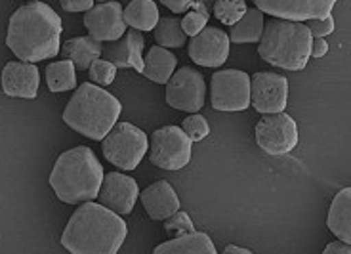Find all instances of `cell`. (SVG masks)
<instances>
[{
  "label": "cell",
  "instance_id": "9",
  "mask_svg": "<svg viewBox=\"0 0 351 254\" xmlns=\"http://www.w3.org/2000/svg\"><path fill=\"white\" fill-rule=\"evenodd\" d=\"M298 124L285 111L265 113L256 124V141L269 155H287L298 146Z\"/></svg>",
  "mask_w": 351,
  "mask_h": 254
},
{
  "label": "cell",
  "instance_id": "15",
  "mask_svg": "<svg viewBox=\"0 0 351 254\" xmlns=\"http://www.w3.org/2000/svg\"><path fill=\"white\" fill-rule=\"evenodd\" d=\"M97 197H99V203L104 207L124 216V214H130L134 211V205L140 197V187L130 176L111 172V174L104 176V182H101Z\"/></svg>",
  "mask_w": 351,
  "mask_h": 254
},
{
  "label": "cell",
  "instance_id": "2",
  "mask_svg": "<svg viewBox=\"0 0 351 254\" xmlns=\"http://www.w3.org/2000/svg\"><path fill=\"white\" fill-rule=\"evenodd\" d=\"M126 222L101 203L86 201L63 229L62 245L73 254H114L123 246Z\"/></svg>",
  "mask_w": 351,
  "mask_h": 254
},
{
  "label": "cell",
  "instance_id": "8",
  "mask_svg": "<svg viewBox=\"0 0 351 254\" xmlns=\"http://www.w3.org/2000/svg\"><path fill=\"white\" fill-rule=\"evenodd\" d=\"M210 104L216 111H245L250 106V77L245 71H216L210 80Z\"/></svg>",
  "mask_w": 351,
  "mask_h": 254
},
{
  "label": "cell",
  "instance_id": "36",
  "mask_svg": "<svg viewBox=\"0 0 351 254\" xmlns=\"http://www.w3.org/2000/svg\"><path fill=\"white\" fill-rule=\"evenodd\" d=\"M326 54H328V43L323 41L321 36H315V41L311 44V56L313 58H323Z\"/></svg>",
  "mask_w": 351,
  "mask_h": 254
},
{
  "label": "cell",
  "instance_id": "29",
  "mask_svg": "<svg viewBox=\"0 0 351 254\" xmlns=\"http://www.w3.org/2000/svg\"><path fill=\"white\" fill-rule=\"evenodd\" d=\"M117 65L111 63L109 60H101V58H97L96 62L92 63L90 67H88V75H90V80L92 82H96L99 86H109L111 82L117 77Z\"/></svg>",
  "mask_w": 351,
  "mask_h": 254
},
{
  "label": "cell",
  "instance_id": "4",
  "mask_svg": "<svg viewBox=\"0 0 351 254\" xmlns=\"http://www.w3.org/2000/svg\"><path fill=\"white\" fill-rule=\"evenodd\" d=\"M123 106L99 84L84 82L77 88L63 111L65 124L90 140H104L117 124Z\"/></svg>",
  "mask_w": 351,
  "mask_h": 254
},
{
  "label": "cell",
  "instance_id": "10",
  "mask_svg": "<svg viewBox=\"0 0 351 254\" xmlns=\"http://www.w3.org/2000/svg\"><path fill=\"white\" fill-rule=\"evenodd\" d=\"M206 102V82L193 67H182L167 82V104L178 111L197 113Z\"/></svg>",
  "mask_w": 351,
  "mask_h": 254
},
{
  "label": "cell",
  "instance_id": "32",
  "mask_svg": "<svg viewBox=\"0 0 351 254\" xmlns=\"http://www.w3.org/2000/svg\"><path fill=\"white\" fill-rule=\"evenodd\" d=\"M309 31L313 36H321L325 38L330 33H334V18L332 14H328L325 18H317V19H309Z\"/></svg>",
  "mask_w": 351,
  "mask_h": 254
},
{
  "label": "cell",
  "instance_id": "26",
  "mask_svg": "<svg viewBox=\"0 0 351 254\" xmlns=\"http://www.w3.org/2000/svg\"><path fill=\"white\" fill-rule=\"evenodd\" d=\"M153 33H155L157 44L165 46V48H182L187 43V33L182 27V21L172 16L158 19Z\"/></svg>",
  "mask_w": 351,
  "mask_h": 254
},
{
  "label": "cell",
  "instance_id": "1",
  "mask_svg": "<svg viewBox=\"0 0 351 254\" xmlns=\"http://www.w3.org/2000/svg\"><path fill=\"white\" fill-rule=\"evenodd\" d=\"M62 31V18L48 4L35 0L10 18L6 44L21 62H43L60 54Z\"/></svg>",
  "mask_w": 351,
  "mask_h": 254
},
{
  "label": "cell",
  "instance_id": "7",
  "mask_svg": "<svg viewBox=\"0 0 351 254\" xmlns=\"http://www.w3.org/2000/svg\"><path fill=\"white\" fill-rule=\"evenodd\" d=\"M193 140L178 126H162L151 134L149 161L165 170H180L191 161Z\"/></svg>",
  "mask_w": 351,
  "mask_h": 254
},
{
  "label": "cell",
  "instance_id": "11",
  "mask_svg": "<svg viewBox=\"0 0 351 254\" xmlns=\"http://www.w3.org/2000/svg\"><path fill=\"white\" fill-rule=\"evenodd\" d=\"M289 102V80L277 73H254L250 79V104L258 113H281Z\"/></svg>",
  "mask_w": 351,
  "mask_h": 254
},
{
  "label": "cell",
  "instance_id": "30",
  "mask_svg": "<svg viewBox=\"0 0 351 254\" xmlns=\"http://www.w3.org/2000/svg\"><path fill=\"white\" fill-rule=\"evenodd\" d=\"M184 132L193 141L204 140L210 134V126L206 123V119L199 113H191L189 117H185L184 124H182Z\"/></svg>",
  "mask_w": 351,
  "mask_h": 254
},
{
  "label": "cell",
  "instance_id": "23",
  "mask_svg": "<svg viewBox=\"0 0 351 254\" xmlns=\"http://www.w3.org/2000/svg\"><path fill=\"white\" fill-rule=\"evenodd\" d=\"M265 27V18L260 8H246L245 16L239 19L235 25H231L229 38L231 43L245 44V43H260Z\"/></svg>",
  "mask_w": 351,
  "mask_h": 254
},
{
  "label": "cell",
  "instance_id": "19",
  "mask_svg": "<svg viewBox=\"0 0 351 254\" xmlns=\"http://www.w3.org/2000/svg\"><path fill=\"white\" fill-rule=\"evenodd\" d=\"M155 254H216V246L206 233L189 231L155 246Z\"/></svg>",
  "mask_w": 351,
  "mask_h": 254
},
{
  "label": "cell",
  "instance_id": "24",
  "mask_svg": "<svg viewBox=\"0 0 351 254\" xmlns=\"http://www.w3.org/2000/svg\"><path fill=\"white\" fill-rule=\"evenodd\" d=\"M158 8L153 0H132L124 8L126 25L138 31H153L158 23Z\"/></svg>",
  "mask_w": 351,
  "mask_h": 254
},
{
  "label": "cell",
  "instance_id": "14",
  "mask_svg": "<svg viewBox=\"0 0 351 254\" xmlns=\"http://www.w3.org/2000/svg\"><path fill=\"white\" fill-rule=\"evenodd\" d=\"M231 38L218 27H204L199 35L189 41V56L202 67H221L229 56Z\"/></svg>",
  "mask_w": 351,
  "mask_h": 254
},
{
  "label": "cell",
  "instance_id": "25",
  "mask_svg": "<svg viewBox=\"0 0 351 254\" xmlns=\"http://www.w3.org/2000/svg\"><path fill=\"white\" fill-rule=\"evenodd\" d=\"M46 82L52 92H67L77 86V67L71 60L53 62L46 69Z\"/></svg>",
  "mask_w": 351,
  "mask_h": 254
},
{
  "label": "cell",
  "instance_id": "17",
  "mask_svg": "<svg viewBox=\"0 0 351 254\" xmlns=\"http://www.w3.org/2000/svg\"><path fill=\"white\" fill-rule=\"evenodd\" d=\"M143 35L138 29H130L119 41L104 46V58L114 63L117 67H132L143 75Z\"/></svg>",
  "mask_w": 351,
  "mask_h": 254
},
{
  "label": "cell",
  "instance_id": "3",
  "mask_svg": "<svg viewBox=\"0 0 351 254\" xmlns=\"http://www.w3.org/2000/svg\"><path fill=\"white\" fill-rule=\"evenodd\" d=\"M104 176L96 153L86 146H79L58 157L50 174V185L60 201L80 205L94 201L99 195Z\"/></svg>",
  "mask_w": 351,
  "mask_h": 254
},
{
  "label": "cell",
  "instance_id": "22",
  "mask_svg": "<svg viewBox=\"0 0 351 254\" xmlns=\"http://www.w3.org/2000/svg\"><path fill=\"white\" fill-rule=\"evenodd\" d=\"M101 44L97 38H94L92 35L88 36H75L67 43L63 44L62 52L63 56L75 63L77 69H88L92 63L96 62L97 58L101 56Z\"/></svg>",
  "mask_w": 351,
  "mask_h": 254
},
{
  "label": "cell",
  "instance_id": "12",
  "mask_svg": "<svg viewBox=\"0 0 351 254\" xmlns=\"http://www.w3.org/2000/svg\"><path fill=\"white\" fill-rule=\"evenodd\" d=\"M256 8L271 18L292 19V21H309L325 18L330 14L338 0H252Z\"/></svg>",
  "mask_w": 351,
  "mask_h": 254
},
{
  "label": "cell",
  "instance_id": "27",
  "mask_svg": "<svg viewBox=\"0 0 351 254\" xmlns=\"http://www.w3.org/2000/svg\"><path fill=\"white\" fill-rule=\"evenodd\" d=\"M245 0H216L214 2V16L223 25H235L239 19L245 16Z\"/></svg>",
  "mask_w": 351,
  "mask_h": 254
},
{
  "label": "cell",
  "instance_id": "21",
  "mask_svg": "<svg viewBox=\"0 0 351 254\" xmlns=\"http://www.w3.org/2000/svg\"><path fill=\"white\" fill-rule=\"evenodd\" d=\"M176 56L170 50H167L165 46H153L149 48L147 56L143 58V75L157 84H167L170 77L174 75L176 71Z\"/></svg>",
  "mask_w": 351,
  "mask_h": 254
},
{
  "label": "cell",
  "instance_id": "35",
  "mask_svg": "<svg viewBox=\"0 0 351 254\" xmlns=\"http://www.w3.org/2000/svg\"><path fill=\"white\" fill-rule=\"evenodd\" d=\"M325 254H351V243H346L342 239L334 241L330 245L325 246Z\"/></svg>",
  "mask_w": 351,
  "mask_h": 254
},
{
  "label": "cell",
  "instance_id": "5",
  "mask_svg": "<svg viewBox=\"0 0 351 254\" xmlns=\"http://www.w3.org/2000/svg\"><path fill=\"white\" fill-rule=\"evenodd\" d=\"M313 35L304 21L271 18L263 27L258 54L263 62L289 71H302L311 58Z\"/></svg>",
  "mask_w": 351,
  "mask_h": 254
},
{
  "label": "cell",
  "instance_id": "16",
  "mask_svg": "<svg viewBox=\"0 0 351 254\" xmlns=\"http://www.w3.org/2000/svg\"><path fill=\"white\" fill-rule=\"evenodd\" d=\"M40 73L35 63L8 62L2 69V90L10 97L33 100L38 94Z\"/></svg>",
  "mask_w": 351,
  "mask_h": 254
},
{
  "label": "cell",
  "instance_id": "28",
  "mask_svg": "<svg viewBox=\"0 0 351 254\" xmlns=\"http://www.w3.org/2000/svg\"><path fill=\"white\" fill-rule=\"evenodd\" d=\"M191 8L193 10H191L189 14H185V18L182 19V27H184V31L187 33V36L199 35L202 29L208 25V18H210V14H208V10H206L202 0L193 2Z\"/></svg>",
  "mask_w": 351,
  "mask_h": 254
},
{
  "label": "cell",
  "instance_id": "13",
  "mask_svg": "<svg viewBox=\"0 0 351 254\" xmlns=\"http://www.w3.org/2000/svg\"><path fill=\"white\" fill-rule=\"evenodd\" d=\"M84 27L99 43L101 41H107V43L119 41L126 33L124 8L117 0L99 2L97 6H92L84 14Z\"/></svg>",
  "mask_w": 351,
  "mask_h": 254
},
{
  "label": "cell",
  "instance_id": "31",
  "mask_svg": "<svg viewBox=\"0 0 351 254\" xmlns=\"http://www.w3.org/2000/svg\"><path fill=\"white\" fill-rule=\"evenodd\" d=\"M165 229H167L168 235H182V233H189V231H195V226L189 214L187 212L178 211L174 212L170 218L165 220Z\"/></svg>",
  "mask_w": 351,
  "mask_h": 254
},
{
  "label": "cell",
  "instance_id": "20",
  "mask_svg": "<svg viewBox=\"0 0 351 254\" xmlns=\"http://www.w3.org/2000/svg\"><path fill=\"white\" fill-rule=\"evenodd\" d=\"M326 226L338 239L351 243V187H343L332 199Z\"/></svg>",
  "mask_w": 351,
  "mask_h": 254
},
{
  "label": "cell",
  "instance_id": "33",
  "mask_svg": "<svg viewBox=\"0 0 351 254\" xmlns=\"http://www.w3.org/2000/svg\"><path fill=\"white\" fill-rule=\"evenodd\" d=\"M96 0H60L63 10L67 12H88V10L94 6Z\"/></svg>",
  "mask_w": 351,
  "mask_h": 254
},
{
  "label": "cell",
  "instance_id": "38",
  "mask_svg": "<svg viewBox=\"0 0 351 254\" xmlns=\"http://www.w3.org/2000/svg\"><path fill=\"white\" fill-rule=\"evenodd\" d=\"M97 4H99V2H113V0H96Z\"/></svg>",
  "mask_w": 351,
  "mask_h": 254
},
{
  "label": "cell",
  "instance_id": "34",
  "mask_svg": "<svg viewBox=\"0 0 351 254\" xmlns=\"http://www.w3.org/2000/svg\"><path fill=\"white\" fill-rule=\"evenodd\" d=\"M160 2H162L170 12H174L176 16H178V14H184L185 10L191 8V4L197 2V0H160Z\"/></svg>",
  "mask_w": 351,
  "mask_h": 254
},
{
  "label": "cell",
  "instance_id": "37",
  "mask_svg": "<svg viewBox=\"0 0 351 254\" xmlns=\"http://www.w3.org/2000/svg\"><path fill=\"white\" fill-rule=\"evenodd\" d=\"M226 253L228 254H252L250 249H243V246H237V245H229L226 246Z\"/></svg>",
  "mask_w": 351,
  "mask_h": 254
},
{
  "label": "cell",
  "instance_id": "18",
  "mask_svg": "<svg viewBox=\"0 0 351 254\" xmlns=\"http://www.w3.org/2000/svg\"><path fill=\"white\" fill-rule=\"evenodd\" d=\"M140 199L149 218L158 220V222L170 218L174 212L180 211V199L176 195L174 187L165 180L145 187L140 193Z\"/></svg>",
  "mask_w": 351,
  "mask_h": 254
},
{
  "label": "cell",
  "instance_id": "6",
  "mask_svg": "<svg viewBox=\"0 0 351 254\" xmlns=\"http://www.w3.org/2000/svg\"><path fill=\"white\" fill-rule=\"evenodd\" d=\"M104 157L123 170H134L149 151L145 132L130 123L114 124L104 138Z\"/></svg>",
  "mask_w": 351,
  "mask_h": 254
}]
</instances>
